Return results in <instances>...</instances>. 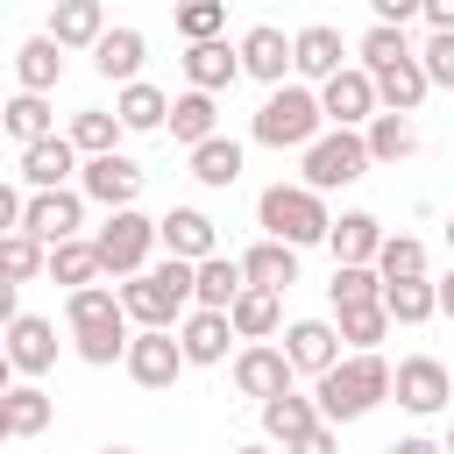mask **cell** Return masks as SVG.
<instances>
[{
  "mask_svg": "<svg viewBox=\"0 0 454 454\" xmlns=\"http://www.w3.org/2000/svg\"><path fill=\"white\" fill-rule=\"evenodd\" d=\"M0 440H14V419H7V390H0Z\"/></svg>",
  "mask_w": 454,
  "mask_h": 454,
  "instance_id": "cell-55",
  "label": "cell"
},
{
  "mask_svg": "<svg viewBox=\"0 0 454 454\" xmlns=\"http://www.w3.org/2000/svg\"><path fill=\"white\" fill-rule=\"evenodd\" d=\"M319 106H326L333 128H369V114H376L383 99H376V78H369L362 64H340L333 78H319Z\"/></svg>",
  "mask_w": 454,
  "mask_h": 454,
  "instance_id": "cell-9",
  "label": "cell"
},
{
  "mask_svg": "<svg viewBox=\"0 0 454 454\" xmlns=\"http://www.w3.org/2000/svg\"><path fill=\"white\" fill-rule=\"evenodd\" d=\"M383 454H447V447H440V440H419V433H411V440H390Z\"/></svg>",
  "mask_w": 454,
  "mask_h": 454,
  "instance_id": "cell-52",
  "label": "cell"
},
{
  "mask_svg": "<svg viewBox=\"0 0 454 454\" xmlns=\"http://www.w3.org/2000/svg\"><path fill=\"white\" fill-rule=\"evenodd\" d=\"M0 128L28 149V142H43L50 135V92H14L7 106H0Z\"/></svg>",
  "mask_w": 454,
  "mask_h": 454,
  "instance_id": "cell-37",
  "label": "cell"
},
{
  "mask_svg": "<svg viewBox=\"0 0 454 454\" xmlns=\"http://www.w3.org/2000/svg\"><path fill=\"white\" fill-rule=\"evenodd\" d=\"M121 362H128V376H135L142 390H170V383L184 376V340H177L170 326H142Z\"/></svg>",
  "mask_w": 454,
  "mask_h": 454,
  "instance_id": "cell-7",
  "label": "cell"
},
{
  "mask_svg": "<svg viewBox=\"0 0 454 454\" xmlns=\"http://www.w3.org/2000/svg\"><path fill=\"white\" fill-rule=\"evenodd\" d=\"M43 262H50V241H35L28 227H14V234H0V277H14V284H28V277H43Z\"/></svg>",
  "mask_w": 454,
  "mask_h": 454,
  "instance_id": "cell-40",
  "label": "cell"
},
{
  "mask_svg": "<svg viewBox=\"0 0 454 454\" xmlns=\"http://www.w3.org/2000/svg\"><path fill=\"white\" fill-rule=\"evenodd\" d=\"M369 14H376V21H390V28H404V21L419 14V0H369Z\"/></svg>",
  "mask_w": 454,
  "mask_h": 454,
  "instance_id": "cell-49",
  "label": "cell"
},
{
  "mask_svg": "<svg viewBox=\"0 0 454 454\" xmlns=\"http://www.w3.org/2000/svg\"><path fill=\"white\" fill-rule=\"evenodd\" d=\"M241 78H262V85H284V71H291V43H284V28H270V21H255L241 43Z\"/></svg>",
  "mask_w": 454,
  "mask_h": 454,
  "instance_id": "cell-17",
  "label": "cell"
},
{
  "mask_svg": "<svg viewBox=\"0 0 454 454\" xmlns=\"http://www.w3.org/2000/svg\"><path fill=\"white\" fill-rule=\"evenodd\" d=\"M114 114H121V128H128V135H156V128L170 121V99H163L149 78H128V85H121V99H114Z\"/></svg>",
  "mask_w": 454,
  "mask_h": 454,
  "instance_id": "cell-29",
  "label": "cell"
},
{
  "mask_svg": "<svg viewBox=\"0 0 454 454\" xmlns=\"http://www.w3.org/2000/svg\"><path fill=\"white\" fill-rule=\"evenodd\" d=\"M376 277H383V284H397V277H426V241H411V234H383V248H376Z\"/></svg>",
  "mask_w": 454,
  "mask_h": 454,
  "instance_id": "cell-41",
  "label": "cell"
},
{
  "mask_svg": "<svg viewBox=\"0 0 454 454\" xmlns=\"http://www.w3.org/2000/svg\"><path fill=\"white\" fill-rule=\"evenodd\" d=\"M50 390L43 383H14L7 390V419H14V440H35V433H50Z\"/></svg>",
  "mask_w": 454,
  "mask_h": 454,
  "instance_id": "cell-39",
  "label": "cell"
},
{
  "mask_svg": "<svg viewBox=\"0 0 454 454\" xmlns=\"http://www.w3.org/2000/svg\"><path fill=\"white\" fill-rule=\"evenodd\" d=\"M255 220H262V234H277V241H291V248H312V241H326V227H333L326 192H312V184H270V192L255 199Z\"/></svg>",
  "mask_w": 454,
  "mask_h": 454,
  "instance_id": "cell-3",
  "label": "cell"
},
{
  "mask_svg": "<svg viewBox=\"0 0 454 454\" xmlns=\"http://www.w3.org/2000/svg\"><path fill=\"white\" fill-rule=\"evenodd\" d=\"M142 57H149V35H142V28H106V35L92 43V71H99L106 85L142 78Z\"/></svg>",
  "mask_w": 454,
  "mask_h": 454,
  "instance_id": "cell-16",
  "label": "cell"
},
{
  "mask_svg": "<svg viewBox=\"0 0 454 454\" xmlns=\"http://www.w3.org/2000/svg\"><path fill=\"white\" fill-rule=\"evenodd\" d=\"M284 454H340V447H333V426L319 419V426H312V433H298V440H291Z\"/></svg>",
  "mask_w": 454,
  "mask_h": 454,
  "instance_id": "cell-47",
  "label": "cell"
},
{
  "mask_svg": "<svg viewBox=\"0 0 454 454\" xmlns=\"http://www.w3.org/2000/svg\"><path fill=\"white\" fill-rule=\"evenodd\" d=\"M340 57H348V43H340V28H326V21H312V28L291 35V71H298V78H333Z\"/></svg>",
  "mask_w": 454,
  "mask_h": 454,
  "instance_id": "cell-20",
  "label": "cell"
},
{
  "mask_svg": "<svg viewBox=\"0 0 454 454\" xmlns=\"http://www.w3.org/2000/svg\"><path fill=\"white\" fill-rule=\"evenodd\" d=\"M114 135H128V128H121V114L85 106V114L71 121V149H78V156H106V149H114Z\"/></svg>",
  "mask_w": 454,
  "mask_h": 454,
  "instance_id": "cell-42",
  "label": "cell"
},
{
  "mask_svg": "<svg viewBox=\"0 0 454 454\" xmlns=\"http://www.w3.org/2000/svg\"><path fill=\"white\" fill-rule=\"evenodd\" d=\"M433 291H440V312H447V319H454V270H447V277H440V284H433Z\"/></svg>",
  "mask_w": 454,
  "mask_h": 454,
  "instance_id": "cell-53",
  "label": "cell"
},
{
  "mask_svg": "<svg viewBox=\"0 0 454 454\" xmlns=\"http://www.w3.org/2000/svg\"><path fill=\"white\" fill-rule=\"evenodd\" d=\"M383 397H390V362H383L376 348H355V355H340L333 369H319V376H312V404H319V419H326V426L369 419Z\"/></svg>",
  "mask_w": 454,
  "mask_h": 454,
  "instance_id": "cell-1",
  "label": "cell"
},
{
  "mask_svg": "<svg viewBox=\"0 0 454 454\" xmlns=\"http://www.w3.org/2000/svg\"><path fill=\"white\" fill-rule=\"evenodd\" d=\"M184 78H192V92H220V85L241 78V50L220 43V35H206V43L184 50Z\"/></svg>",
  "mask_w": 454,
  "mask_h": 454,
  "instance_id": "cell-21",
  "label": "cell"
},
{
  "mask_svg": "<svg viewBox=\"0 0 454 454\" xmlns=\"http://www.w3.org/2000/svg\"><path fill=\"white\" fill-rule=\"evenodd\" d=\"M43 277H57V284H71V291H78V284H92V277H106V270H99V248L71 234V241H50V262H43Z\"/></svg>",
  "mask_w": 454,
  "mask_h": 454,
  "instance_id": "cell-35",
  "label": "cell"
},
{
  "mask_svg": "<svg viewBox=\"0 0 454 454\" xmlns=\"http://www.w3.org/2000/svg\"><path fill=\"white\" fill-rule=\"evenodd\" d=\"M326 248H333V262H376L383 220H376V213H340V220L326 227Z\"/></svg>",
  "mask_w": 454,
  "mask_h": 454,
  "instance_id": "cell-26",
  "label": "cell"
},
{
  "mask_svg": "<svg viewBox=\"0 0 454 454\" xmlns=\"http://www.w3.org/2000/svg\"><path fill=\"white\" fill-rule=\"evenodd\" d=\"M333 326H340V340H348V348H376V340L390 333V312H383V298H376V305H340V319H333Z\"/></svg>",
  "mask_w": 454,
  "mask_h": 454,
  "instance_id": "cell-43",
  "label": "cell"
},
{
  "mask_svg": "<svg viewBox=\"0 0 454 454\" xmlns=\"http://www.w3.org/2000/svg\"><path fill=\"white\" fill-rule=\"evenodd\" d=\"M234 454H270V447H234Z\"/></svg>",
  "mask_w": 454,
  "mask_h": 454,
  "instance_id": "cell-57",
  "label": "cell"
},
{
  "mask_svg": "<svg viewBox=\"0 0 454 454\" xmlns=\"http://www.w3.org/2000/svg\"><path fill=\"white\" fill-rule=\"evenodd\" d=\"M419 14H426V28H454V0H419Z\"/></svg>",
  "mask_w": 454,
  "mask_h": 454,
  "instance_id": "cell-51",
  "label": "cell"
},
{
  "mask_svg": "<svg viewBox=\"0 0 454 454\" xmlns=\"http://www.w3.org/2000/svg\"><path fill=\"white\" fill-rule=\"evenodd\" d=\"M241 277L262 284V291H291V284H298V248L277 241V234H262V241L241 255Z\"/></svg>",
  "mask_w": 454,
  "mask_h": 454,
  "instance_id": "cell-23",
  "label": "cell"
},
{
  "mask_svg": "<svg viewBox=\"0 0 454 454\" xmlns=\"http://www.w3.org/2000/svg\"><path fill=\"white\" fill-rule=\"evenodd\" d=\"M440 447H447V454H454V426H447V440H440Z\"/></svg>",
  "mask_w": 454,
  "mask_h": 454,
  "instance_id": "cell-58",
  "label": "cell"
},
{
  "mask_svg": "<svg viewBox=\"0 0 454 454\" xmlns=\"http://www.w3.org/2000/svg\"><path fill=\"white\" fill-rule=\"evenodd\" d=\"M177 340H184V362L213 369V362H227V340H241V333H234V319H227V312L199 305V312H192V319L177 326Z\"/></svg>",
  "mask_w": 454,
  "mask_h": 454,
  "instance_id": "cell-19",
  "label": "cell"
},
{
  "mask_svg": "<svg viewBox=\"0 0 454 454\" xmlns=\"http://www.w3.org/2000/svg\"><path fill=\"white\" fill-rule=\"evenodd\" d=\"M14 376H21V369H14V355L0 348V390H14Z\"/></svg>",
  "mask_w": 454,
  "mask_h": 454,
  "instance_id": "cell-54",
  "label": "cell"
},
{
  "mask_svg": "<svg viewBox=\"0 0 454 454\" xmlns=\"http://www.w3.org/2000/svg\"><path fill=\"white\" fill-rule=\"evenodd\" d=\"M312 426H319V404H312V397H298V390L262 397V433H270V440H284V447H291V440H298V433H312Z\"/></svg>",
  "mask_w": 454,
  "mask_h": 454,
  "instance_id": "cell-33",
  "label": "cell"
},
{
  "mask_svg": "<svg viewBox=\"0 0 454 454\" xmlns=\"http://www.w3.org/2000/svg\"><path fill=\"white\" fill-rule=\"evenodd\" d=\"M71 333H78V362H92V369H114L128 355V340H135L128 333V312L121 319H99V326H71Z\"/></svg>",
  "mask_w": 454,
  "mask_h": 454,
  "instance_id": "cell-36",
  "label": "cell"
},
{
  "mask_svg": "<svg viewBox=\"0 0 454 454\" xmlns=\"http://www.w3.org/2000/svg\"><path fill=\"white\" fill-rule=\"evenodd\" d=\"M14 319H21V284L0 277V326H14Z\"/></svg>",
  "mask_w": 454,
  "mask_h": 454,
  "instance_id": "cell-50",
  "label": "cell"
},
{
  "mask_svg": "<svg viewBox=\"0 0 454 454\" xmlns=\"http://www.w3.org/2000/svg\"><path fill=\"white\" fill-rule=\"evenodd\" d=\"M184 305H192V262L184 255H163V262H149L121 284V312L135 326H177Z\"/></svg>",
  "mask_w": 454,
  "mask_h": 454,
  "instance_id": "cell-2",
  "label": "cell"
},
{
  "mask_svg": "<svg viewBox=\"0 0 454 454\" xmlns=\"http://www.w3.org/2000/svg\"><path fill=\"white\" fill-rule=\"evenodd\" d=\"M78 220H85V192H71V184H57V192H28L21 227H28L35 241H71Z\"/></svg>",
  "mask_w": 454,
  "mask_h": 454,
  "instance_id": "cell-11",
  "label": "cell"
},
{
  "mask_svg": "<svg viewBox=\"0 0 454 454\" xmlns=\"http://www.w3.org/2000/svg\"><path fill=\"white\" fill-rule=\"evenodd\" d=\"M319 121H326V106H319V92L312 85H277L262 106H255V142L262 149H305L312 135H319Z\"/></svg>",
  "mask_w": 454,
  "mask_h": 454,
  "instance_id": "cell-4",
  "label": "cell"
},
{
  "mask_svg": "<svg viewBox=\"0 0 454 454\" xmlns=\"http://www.w3.org/2000/svg\"><path fill=\"white\" fill-rule=\"evenodd\" d=\"M99 454H135V447H99Z\"/></svg>",
  "mask_w": 454,
  "mask_h": 454,
  "instance_id": "cell-59",
  "label": "cell"
},
{
  "mask_svg": "<svg viewBox=\"0 0 454 454\" xmlns=\"http://www.w3.org/2000/svg\"><path fill=\"white\" fill-rule=\"evenodd\" d=\"M390 397H397L404 411L433 419V411L454 397V369H447V362H433V355H404V362L390 369Z\"/></svg>",
  "mask_w": 454,
  "mask_h": 454,
  "instance_id": "cell-8",
  "label": "cell"
},
{
  "mask_svg": "<svg viewBox=\"0 0 454 454\" xmlns=\"http://www.w3.org/2000/svg\"><path fill=\"white\" fill-rule=\"evenodd\" d=\"M419 64H426V78H433V85H454V28H433V35H426V50H419Z\"/></svg>",
  "mask_w": 454,
  "mask_h": 454,
  "instance_id": "cell-46",
  "label": "cell"
},
{
  "mask_svg": "<svg viewBox=\"0 0 454 454\" xmlns=\"http://www.w3.org/2000/svg\"><path fill=\"white\" fill-rule=\"evenodd\" d=\"M326 298H333V312H340V305H376V298H383V277H376V262H333V284H326Z\"/></svg>",
  "mask_w": 454,
  "mask_h": 454,
  "instance_id": "cell-38",
  "label": "cell"
},
{
  "mask_svg": "<svg viewBox=\"0 0 454 454\" xmlns=\"http://www.w3.org/2000/svg\"><path fill=\"white\" fill-rule=\"evenodd\" d=\"M227 319H234V333H241V340H270V333H277V319H284V291L241 284V298L227 305Z\"/></svg>",
  "mask_w": 454,
  "mask_h": 454,
  "instance_id": "cell-27",
  "label": "cell"
},
{
  "mask_svg": "<svg viewBox=\"0 0 454 454\" xmlns=\"http://www.w3.org/2000/svg\"><path fill=\"white\" fill-rule=\"evenodd\" d=\"M362 142H369V163H404L411 149H419V128H411V114H369V128H362Z\"/></svg>",
  "mask_w": 454,
  "mask_h": 454,
  "instance_id": "cell-30",
  "label": "cell"
},
{
  "mask_svg": "<svg viewBox=\"0 0 454 454\" xmlns=\"http://www.w3.org/2000/svg\"><path fill=\"white\" fill-rule=\"evenodd\" d=\"M50 35H57L64 50H92V43L106 35V7H99V0H57V7H50Z\"/></svg>",
  "mask_w": 454,
  "mask_h": 454,
  "instance_id": "cell-28",
  "label": "cell"
},
{
  "mask_svg": "<svg viewBox=\"0 0 454 454\" xmlns=\"http://www.w3.org/2000/svg\"><path fill=\"white\" fill-rule=\"evenodd\" d=\"M156 241H163L170 255H184V262H206V255L220 248V227H213L199 206H170V213L156 220Z\"/></svg>",
  "mask_w": 454,
  "mask_h": 454,
  "instance_id": "cell-14",
  "label": "cell"
},
{
  "mask_svg": "<svg viewBox=\"0 0 454 454\" xmlns=\"http://www.w3.org/2000/svg\"><path fill=\"white\" fill-rule=\"evenodd\" d=\"M369 78H376V99H383L390 114H419V99L433 92V78H426L419 50H411V57H397V64H383V71H369Z\"/></svg>",
  "mask_w": 454,
  "mask_h": 454,
  "instance_id": "cell-22",
  "label": "cell"
},
{
  "mask_svg": "<svg viewBox=\"0 0 454 454\" xmlns=\"http://www.w3.org/2000/svg\"><path fill=\"white\" fill-rule=\"evenodd\" d=\"M447 255H454V213H447Z\"/></svg>",
  "mask_w": 454,
  "mask_h": 454,
  "instance_id": "cell-56",
  "label": "cell"
},
{
  "mask_svg": "<svg viewBox=\"0 0 454 454\" xmlns=\"http://www.w3.org/2000/svg\"><path fill=\"white\" fill-rule=\"evenodd\" d=\"M0 348L14 355L21 376H50V362H57V326H50L43 312H21L14 326H0Z\"/></svg>",
  "mask_w": 454,
  "mask_h": 454,
  "instance_id": "cell-13",
  "label": "cell"
},
{
  "mask_svg": "<svg viewBox=\"0 0 454 454\" xmlns=\"http://www.w3.org/2000/svg\"><path fill=\"white\" fill-rule=\"evenodd\" d=\"M241 284H248V277H241V262H234V255H220V248H213L206 262H192V305L227 312V305L241 298Z\"/></svg>",
  "mask_w": 454,
  "mask_h": 454,
  "instance_id": "cell-24",
  "label": "cell"
},
{
  "mask_svg": "<svg viewBox=\"0 0 454 454\" xmlns=\"http://www.w3.org/2000/svg\"><path fill=\"white\" fill-rule=\"evenodd\" d=\"M362 71H383V64H397V57H411V43H404V28H390V21H376L369 35H362Z\"/></svg>",
  "mask_w": 454,
  "mask_h": 454,
  "instance_id": "cell-45",
  "label": "cell"
},
{
  "mask_svg": "<svg viewBox=\"0 0 454 454\" xmlns=\"http://www.w3.org/2000/svg\"><path fill=\"white\" fill-rule=\"evenodd\" d=\"M21 213H28V199H21L14 184H0V234H14V227H21Z\"/></svg>",
  "mask_w": 454,
  "mask_h": 454,
  "instance_id": "cell-48",
  "label": "cell"
},
{
  "mask_svg": "<svg viewBox=\"0 0 454 454\" xmlns=\"http://www.w3.org/2000/svg\"><path fill=\"white\" fill-rule=\"evenodd\" d=\"M192 177H199L206 192H227V184L241 177V142H234V135H206V142L192 149Z\"/></svg>",
  "mask_w": 454,
  "mask_h": 454,
  "instance_id": "cell-31",
  "label": "cell"
},
{
  "mask_svg": "<svg viewBox=\"0 0 454 454\" xmlns=\"http://www.w3.org/2000/svg\"><path fill=\"white\" fill-rule=\"evenodd\" d=\"M355 177H369V142L355 128H333V135H312L305 142V184L312 192H340Z\"/></svg>",
  "mask_w": 454,
  "mask_h": 454,
  "instance_id": "cell-5",
  "label": "cell"
},
{
  "mask_svg": "<svg viewBox=\"0 0 454 454\" xmlns=\"http://www.w3.org/2000/svg\"><path fill=\"white\" fill-rule=\"evenodd\" d=\"M177 142H206V135H220V106H213V92H184V99H170V121H163Z\"/></svg>",
  "mask_w": 454,
  "mask_h": 454,
  "instance_id": "cell-34",
  "label": "cell"
},
{
  "mask_svg": "<svg viewBox=\"0 0 454 454\" xmlns=\"http://www.w3.org/2000/svg\"><path fill=\"white\" fill-rule=\"evenodd\" d=\"M227 28V0H177V35L184 43H206Z\"/></svg>",
  "mask_w": 454,
  "mask_h": 454,
  "instance_id": "cell-44",
  "label": "cell"
},
{
  "mask_svg": "<svg viewBox=\"0 0 454 454\" xmlns=\"http://www.w3.org/2000/svg\"><path fill=\"white\" fill-rule=\"evenodd\" d=\"M234 390L241 397H277V390H291V355L284 348H270V340H248L241 355H234Z\"/></svg>",
  "mask_w": 454,
  "mask_h": 454,
  "instance_id": "cell-12",
  "label": "cell"
},
{
  "mask_svg": "<svg viewBox=\"0 0 454 454\" xmlns=\"http://www.w3.org/2000/svg\"><path fill=\"white\" fill-rule=\"evenodd\" d=\"M78 192H85V199H99L106 213H114V206H135V199H142V163H135V156H121V149L85 156V163H78Z\"/></svg>",
  "mask_w": 454,
  "mask_h": 454,
  "instance_id": "cell-10",
  "label": "cell"
},
{
  "mask_svg": "<svg viewBox=\"0 0 454 454\" xmlns=\"http://www.w3.org/2000/svg\"><path fill=\"white\" fill-rule=\"evenodd\" d=\"M92 248H99V270H106V277H135V270H149L156 220H142L135 206H114V213H106V227L92 234Z\"/></svg>",
  "mask_w": 454,
  "mask_h": 454,
  "instance_id": "cell-6",
  "label": "cell"
},
{
  "mask_svg": "<svg viewBox=\"0 0 454 454\" xmlns=\"http://www.w3.org/2000/svg\"><path fill=\"white\" fill-rule=\"evenodd\" d=\"M14 78H21V92H50L57 78H64V43L43 28V35H28L21 50H14Z\"/></svg>",
  "mask_w": 454,
  "mask_h": 454,
  "instance_id": "cell-25",
  "label": "cell"
},
{
  "mask_svg": "<svg viewBox=\"0 0 454 454\" xmlns=\"http://www.w3.org/2000/svg\"><path fill=\"white\" fill-rule=\"evenodd\" d=\"M383 312H390V326H426L440 312V291L426 277H397V284H383Z\"/></svg>",
  "mask_w": 454,
  "mask_h": 454,
  "instance_id": "cell-32",
  "label": "cell"
},
{
  "mask_svg": "<svg viewBox=\"0 0 454 454\" xmlns=\"http://www.w3.org/2000/svg\"><path fill=\"white\" fill-rule=\"evenodd\" d=\"M284 355H291V369L319 376V369L340 362V326H333V319H291V326H284Z\"/></svg>",
  "mask_w": 454,
  "mask_h": 454,
  "instance_id": "cell-15",
  "label": "cell"
},
{
  "mask_svg": "<svg viewBox=\"0 0 454 454\" xmlns=\"http://www.w3.org/2000/svg\"><path fill=\"white\" fill-rule=\"evenodd\" d=\"M71 170H78L71 135H43V142H28V149H21V184H28V192H57Z\"/></svg>",
  "mask_w": 454,
  "mask_h": 454,
  "instance_id": "cell-18",
  "label": "cell"
}]
</instances>
